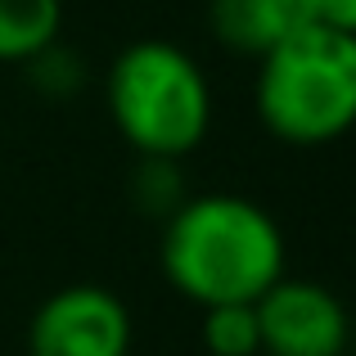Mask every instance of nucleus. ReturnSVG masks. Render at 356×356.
<instances>
[{"label": "nucleus", "mask_w": 356, "mask_h": 356, "mask_svg": "<svg viewBox=\"0 0 356 356\" xmlns=\"http://www.w3.org/2000/svg\"><path fill=\"white\" fill-rule=\"evenodd\" d=\"M27 77H32V86L45 90V95H77V90L86 86V63H81L68 45L50 41L45 50H36L32 59H27Z\"/></svg>", "instance_id": "obj_10"}, {"label": "nucleus", "mask_w": 356, "mask_h": 356, "mask_svg": "<svg viewBox=\"0 0 356 356\" xmlns=\"http://www.w3.org/2000/svg\"><path fill=\"white\" fill-rule=\"evenodd\" d=\"M203 348L212 356H257L261 330L252 302H217L203 307Z\"/></svg>", "instance_id": "obj_8"}, {"label": "nucleus", "mask_w": 356, "mask_h": 356, "mask_svg": "<svg viewBox=\"0 0 356 356\" xmlns=\"http://www.w3.org/2000/svg\"><path fill=\"white\" fill-rule=\"evenodd\" d=\"M108 113L136 154L181 158L208 136L212 95L185 50L136 41L108 68Z\"/></svg>", "instance_id": "obj_3"}, {"label": "nucleus", "mask_w": 356, "mask_h": 356, "mask_svg": "<svg viewBox=\"0 0 356 356\" xmlns=\"http://www.w3.org/2000/svg\"><path fill=\"white\" fill-rule=\"evenodd\" d=\"M252 307L266 356H343L348 348V312L325 284L280 275Z\"/></svg>", "instance_id": "obj_5"}, {"label": "nucleus", "mask_w": 356, "mask_h": 356, "mask_svg": "<svg viewBox=\"0 0 356 356\" xmlns=\"http://www.w3.org/2000/svg\"><path fill=\"white\" fill-rule=\"evenodd\" d=\"M257 113L289 145H325L356 127V36L325 23L298 27L261 54Z\"/></svg>", "instance_id": "obj_2"}, {"label": "nucleus", "mask_w": 356, "mask_h": 356, "mask_svg": "<svg viewBox=\"0 0 356 356\" xmlns=\"http://www.w3.org/2000/svg\"><path fill=\"white\" fill-rule=\"evenodd\" d=\"M131 199L136 208L154 212V217H172L181 208V172H176V158H154L140 154V167L131 176Z\"/></svg>", "instance_id": "obj_9"}, {"label": "nucleus", "mask_w": 356, "mask_h": 356, "mask_svg": "<svg viewBox=\"0 0 356 356\" xmlns=\"http://www.w3.org/2000/svg\"><path fill=\"white\" fill-rule=\"evenodd\" d=\"M131 316L118 293L72 284L50 293L27 325V356H127Z\"/></svg>", "instance_id": "obj_4"}, {"label": "nucleus", "mask_w": 356, "mask_h": 356, "mask_svg": "<svg viewBox=\"0 0 356 356\" xmlns=\"http://www.w3.org/2000/svg\"><path fill=\"white\" fill-rule=\"evenodd\" d=\"M312 18L356 36V0H312Z\"/></svg>", "instance_id": "obj_11"}, {"label": "nucleus", "mask_w": 356, "mask_h": 356, "mask_svg": "<svg viewBox=\"0 0 356 356\" xmlns=\"http://www.w3.org/2000/svg\"><path fill=\"white\" fill-rule=\"evenodd\" d=\"M163 270L190 302H257L284 275V235L239 194L190 199L167 217Z\"/></svg>", "instance_id": "obj_1"}, {"label": "nucleus", "mask_w": 356, "mask_h": 356, "mask_svg": "<svg viewBox=\"0 0 356 356\" xmlns=\"http://www.w3.org/2000/svg\"><path fill=\"white\" fill-rule=\"evenodd\" d=\"M307 23H316L312 0H212V32L235 54L261 59Z\"/></svg>", "instance_id": "obj_6"}, {"label": "nucleus", "mask_w": 356, "mask_h": 356, "mask_svg": "<svg viewBox=\"0 0 356 356\" xmlns=\"http://www.w3.org/2000/svg\"><path fill=\"white\" fill-rule=\"evenodd\" d=\"M63 0H0V63H27L59 41Z\"/></svg>", "instance_id": "obj_7"}]
</instances>
